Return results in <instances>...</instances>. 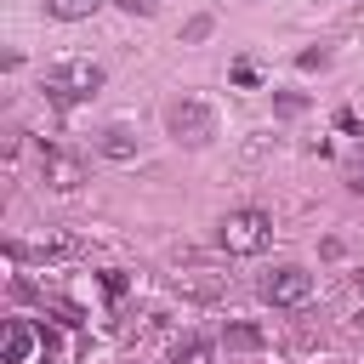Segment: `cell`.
<instances>
[{
    "label": "cell",
    "mask_w": 364,
    "mask_h": 364,
    "mask_svg": "<svg viewBox=\"0 0 364 364\" xmlns=\"http://www.w3.org/2000/svg\"><path fill=\"white\" fill-rule=\"evenodd\" d=\"M165 131H171L176 142H188V148H205V142L216 136V114H210V102L182 97V102L165 108Z\"/></svg>",
    "instance_id": "cell-3"
},
{
    "label": "cell",
    "mask_w": 364,
    "mask_h": 364,
    "mask_svg": "<svg viewBox=\"0 0 364 364\" xmlns=\"http://www.w3.org/2000/svg\"><path fill=\"white\" fill-rule=\"evenodd\" d=\"M102 154H108V159H131V154H136L131 131H125V125H108V131H102Z\"/></svg>",
    "instance_id": "cell-9"
},
{
    "label": "cell",
    "mask_w": 364,
    "mask_h": 364,
    "mask_svg": "<svg viewBox=\"0 0 364 364\" xmlns=\"http://www.w3.org/2000/svg\"><path fill=\"white\" fill-rule=\"evenodd\" d=\"M233 85H256V68L250 63H233Z\"/></svg>",
    "instance_id": "cell-17"
},
{
    "label": "cell",
    "mask_w": 364,
    "mask_h": 364,
    "mask_svg": "<svg viewBox=\"0 0 364 364\" xmlns=\"http://www.w3.org/2000/svg\"><path fill=\"white\" fill-rule=\"evenodd\" d=\"M97 91H102V68L85 63V57H80V63H63V68L46 80V97H51L57 108H74V102H85V97H97Z\"/></svg>",
    "instance_id": "cell-2"
},
{
    "label": "cell",
    "mask_w": 364,
    "mask_h": 364,
    "mask_svg": "<svg viewBox=\"0 0 364 364\" xmlns=\"http://www.w3.org/2000/svg\"><path fill=\"white\" fill-rule=\"evenodd\" d=\"M74 250H80V245H74L68 233H51L46 245H34V256H40V262H57V256H74Z\"/></svg>",
    "instance_id": "cell-11"
},
{
    "label": "cell",
    "mask_w": 364,
    "mask_h": 364,
    "mask_svg": "<svg viewBox=\"0 0 364 364\" xmlns=\"http://www.w3.org/2000/svg\"><path fill=\"white\" fill-rule=\"evenodd\" d=\"M102 0H46V11L51 17H63V23H80V17H91Z\"/></svg>",
    "instance_id": "cell-10"
},
{
    "label": "cell",
    "mask_w": 364,
    "mask_h": 364,
    "mask_svg": "<svg viewBox=\"0 0 364 364\" xmlns=\"http://www.w3.org/2000/svg\"><path fill=\"white\" fill-rule=\"evenodd\" d=\"M222 341H228L233 353H262V347H267V336H262L256 324H228V330H222Z\"/></svg>",
    "instance_id": "cell-8"
},
{
    "label": "cell",
    "mask_w": 364,
    "mask_h": 364,
    "mask_svg": "<svg viewBox=\"0 0 364 364\" xmlns=\"http://www.w3.org/2000/svg\"><path fill=\"white\" fill-rule=\"evenodd\" d=\"M307 108V97H296V91H279V114H301Z\"/></svg>",
    "instance_id": "cell-12"
},
{
    "label": "cell",
    "mask_w": 364,
    "mask_h": 364,
    "mask_svg": "<svg viewBox=\"0 0 364 364\" xmlns=\"http://www.w3.org/2000/svg\"><path fill=\"white\" fill-rule=\"evenodd\" d=\"M34 341H46V324H28V318H11L6 324V364H28Z\"/></svg>",
    "instance_id": "cell-6"
},
{
    "label": "cell",
    "mask_w": 364,
    "mask_h": 364,
    "mask_svg": "<svg viewBox=\"0 0 364 364\" xmlns=\"http://www.w3.org/2000/svg\"><path fill=\"white\" fill-rule=\"evenodd\" d=\"M216 358V347L205 341V336H182L176 347H171V364H210Z\"/></svg>",
    "instance_id": "cell-7"
},
{
    "label": "cell",
    "mask_w": 364,
    "mask_h": 364,
    "mask_svg": "<svg viewBox=\"0 0 364 364\" xmlns=\"http://www.w3.org/2000/svg\"><path fill=\"white\" fill-rule=\"evenodd\" d=\"M307 296H313V273L296 267V262H284L262 279V301H273V307H301Z\"/></svg>",
    "instance_id": "cell-4"
},
{
    "label": "cell",
    "mask_w": 364,
    "mask_h": 364,
    "mask_svg": "<svg viewBox=\"0 0 364 364\" xmlns=\"http://www.w3.org/2000/svg\"><path fill=\"white\" fill-rule=\"evenodd\" d=\"M40 182L57 188V193H74V188L85 182V159L68 154V148H57V142H46V148H40Z\"/></svg>",
    "instance_id": "cell-5"
},
{
    "label": "cell",
    "mask_w": 364,
    "mask_h": 364,
    "mask_svg": "<svg viewBox=\"0 0 364 364\" xmlns=\"http://www.w3.org/2000/svg\"><path fill=\"white\" fill-rule=\"evenodd\" d=\"M296 63H301V68H324V63H330V51H301Z\"/></svg>",
    "instance_id": "cell-16"
},
{
    "label": "cell",
    "mask_w": 364,
    "mask_h": 364,
    "mask_svg": "<svg viewBox=\"0 0 364 364\" xmlns=\"http://www.w3.org/2000/svg\"><path fill=\"white\" fill-rule=\"evenodd\" d=\"M102 290H108V296H125V273L108 267V273H102Z\"/></svg>",
    "instance_id": "cell-13"
},
{
    "label": "cell",
    "mask_w": 364,
    "mask_h": 364,
    "mask_svg": "<svg viewBox=\"0 0 364 364\" xmlns=\"http://www.w3.org/2000/svg\"><path fill=\"white\" fill-rule=\"evenodd\" d=\"M119 6H125L131 17H154V11H159V0H119Z\"/></svg>",
    "instance_id": "cell-14"
},
{
    "label": "cell",
    "mask_w": 364,
    "mask_h": 364,
    "mask_svg": "<svg viewBox=\"0 0 364 364\" xmlns=\"http://www.w3.org/2000/svg\"><path fill=\"white\" fill-rule=\"evenodd\" d=\"M205 34H210V17H193V23L182 28V40H205Z\"/></svg>",
    "instance_id": "cell-15"
},
{
    "label": "cell",
    "mask_w": 364,
    "mask_h": 364,
    "mask_svg": "<svg viewBox=\"0 0 364 364\" xmlns=\"http://www.w3.org/2000/svg\"><path fill=\"white\" fill-rule=\"evenodd\" d=\"M216 239H222V250H228V256H262V250L273 245V216H267V210H256V205L228 210V216H222V228H216Z\"/></svg>",
    "instance_id": "cell-1"
},
{
    "label": "cell",
    "mask_w": 364,
    "mask_h": 364,
    "mask_svg": "<svg viewBox=\"0 0 364 364\" xmlns=\"http://www.w3.org/2000/svg\"><path fill=\"white\" fill-rule=\"evenodd\" d=\"M358 296H364V267H358Z\"/></svg>",
    "instance_id": "cell-18"
}]
</instances>
